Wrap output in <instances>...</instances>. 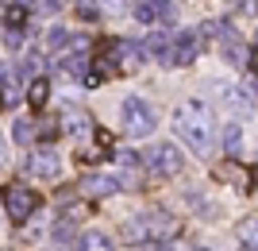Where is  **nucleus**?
<instances>
[{
  "instance_id": "412c9836",
  "label": "nucleus",
  "mask_w": 258,
  "mask_h": 251,
  "mask_svg": "<svg viewBox=\"0 0 258 251\" xmlns=\"http://www.w3.org/2000/svg\"><path fill=\"white\" fill-rule=\"evenodd\" d=\"M4 23H8V31H20L23 23H27V8H23V4H12V8L4 12Z\"/></svg>"
},
{
  "instance_id": "ddd939ff",
  "label": "nucleus",
  "mask_w": 258,
  "mask_h": 251,
  "mask_svg": "<svg viewBox=\"0 0 258 251\" xmlns=\"http://www.w3.org/2000/svg\"><path fill=\"white\" fill-rule=\"evenodd\" d=\"M239 247L243 251H258V217H247L239 224Z\"/></svg>"
},
{
  "instance_id": "7ed1b4c3",
  "label": "nucleus",
  "mask_w": 258,
  "mask_h": 251,
  "mask_svg": "<svg viewBox=\"0 0 258 251\" xmlns=\"http://www.w3.org/2000/svg\"><path fill=\"white\" fill-rule=\"evenodd\" d=\"M143 163L151 166L154 174H162V178H173V174H181L185 159H181V151H177L173 143H151V151L143 155Z\"/></svg>"
},
{
  "instance_id": "423d86ee",
  "label": "nucleus",
  "mask_w": 258,
  "mask_h": 251,
  "mask_svg": "<svg viewBox=\"0 0 258 251\" xmlns=\"http://www.w3.org/2000/svg\"><path fill=\"white\" fill-rule=\"evenodd\" d=\"M23 174L54 182V178L62 174V163H58V155H54V151H39V155H27V159H23Z\"/></svg>"
},
{
  "instance_id": "f03ea898",
  "label": "nucleus",
  "mask_w": 258,
  "mask_h": 251,
  "mask_svg": "<svg viewBox=\"0 0 258 251\" xmlns=\"http://www.w3.org/2000/svg\"><path fill=\"white\" fill-rule=\"evenodd\" d=\"M201 55V31H181L170 39V51L158 58L162 66H193Z\"/></svg>"
},
{
  "instance_id": "6e6552de",
  "label": "nucleus",
  "mask_w": 258,
  "mask_h": 251,
  "mask_svg": "<svg viewBox=\"0 0 258 251\" xmlns=\"http://www.w3.org/2000/svg\"><path fill=\"white\" fill-rule=\"evenodd\" d=\"M104 66H119V70H127V74H131V70H139V66H143V46L119 39V43L108 46V62Z\"/></svg>"
},
{
  "instance_id": "9d476101",
  "label": "nucleus",
  "mask_w": 258,
  "mask_h": 251,
  "mask_svg": "<svg viewBox=\"0 0 258 251\" xmlns=\"http://www.w3.org/2000/svg\"><path fill=\"white\" fill-rule=\"evenodd\" d=\"M147 232H151V240L166 243V240H173V236H177V220H173L170 213H162V209H154L151 217H147Z\"/></svg>"
},
{
  "instance_id": "f3484780",
  "label": "nucleus",
  "mask_w": 258,
  "mask_h": 251,
  "mask_svg": "<svg viewBox=\"0 0 258 251\" xmlns=\"http://www.w3.org/2000/svg\"><path fill=\"white\" fill-rule=\"evenodd\" d=\"M77 251H112V240H108L104 232H85L77 240Z\"/></svg>"
},
{
  "instance_id": "aec40b11",
  "label": "nucleus",
  "mask_w": 258,
  "mask_h": 251,
  "mask_svg": "<svg viewBox=\"0 0 258 251\" xmlns=\"http://www.w3.org/2000/svg\"><path fill=\"white\" fill-rule=\"evenodd\" d=\"M66 43H70V31H66V27H58V23H54L50 31H46V46H50L54 55H62V51H66Z\"/></svg>"
},
{
  "instance_id": "a211bd4d",
  "label": "nucleus",
  "mask_w": 258,
  "mask_h": 251,
  "mask_svg": "<svg viewBox=\"0 0 258 251\" xmlns=\"http://www.w3.org/2000/svg\"><path fill=\"white\" fill-rule=\"evenodd\" d=\"M224 147H227V155L243 151V128H239V124H227L224 128Z\"/></svg>"
},
{
  "instance_id": "9b49d317",
  "label": "nucleus",
  "mask_w": 258,
  "mask_h": 251,
  "mask_svg": "<svg viewBox=\"0 0 258 251\" xmlns=\"http://www.w3.org/2000/svg\"><path fill=\"white\" fill-rule=\"evenodd\" d=\"M216 93L224 97L227 109H235V112H250L254 109V101H250L247 89H239V85H227V81H216Z\"/></svg>"
},
{
  "instance_id": "c756f323",
  "label": "nucleus",
  "mask_w": 258,
  "mask_h": 251,
  "mask_svg": "<svg viewBox=\"0 0 258 251\" xmlns=\"http://www.w3.org/2000/svg\"><path fill=\"white\" fill-rule=\"evenodd\" d=\"M0 159H4V139H0Z\"/></svg>"
},
{
  "instance_id": "7c9ffc66",
  "label": "nucleus",
  "mask_w": 258,
  "mask_h": 251,
  "mask_svg": "<svg viewBox=\"0 0 258 251\" xmlns=\"http://www.w3.org/2000/svg\"><path fill=\"white\" fill-rule=\"evenodd\" d=\"M0 109H4V97H0Z\"/></svg>"
},
{
  "instance_id": "f257e3e1",
  "label": "nucleus",
  "mask_w": 258,
  "mask_h": 251,
  "mask_svg": "<svg viewBox=\"0 0 258 251\" xmlns=\"http://www.w3.org/2000/svg\"><path fill=\"white\" fill-rule=\"evenodd\" d=\"M173 128L201 159H208L216 147V112L208 101H185L181 109L173 112Z\"/></svg>"
},
{
  "instance_id": "39448f33",
  "label": "nucleus",
  "mask_w": 258,
  "mask_h": 251,
  "mask_svg": "<svg viewBox=\"0 0 258 251\" xmlns=\"http://www.w3.org/2000/svg\"><path fill=\"white\" fill-rule=\"evenodd\" d=\"M4 209H8V217L16 220V224H23V220L39 209V193L27 189V186H4Z\"/></svg>"
},
{
  "instance_id": "1a4fd4ad",
  "label": "nucleus",
  "mask_w": 258,
  "mask_h": 251,
  "mask_svg": "<svg viewBox=\"0 0 258 251\" xmlns=\"http://www.w3.org/2000/svg\"><path fill=\"white\" fill-rule=\"evenodd\" d=\"M170 16H173V4H170V0H139V4H135V20L147 23V27L170 20Z\"/></svg>"
},
{
  "instance_id": "4468645a",
  "label": "nucleus",
  "mask_w": 258,
  "mask_h": 251,
  "mask_svg": "<svg viewBox=\"0 0 258 251\" xmlns=\"http://www.w3.org/2000/svg\"><path fill=\"white\" fill-rule=\"evenodd\" d=\"M119 236H123V243H143V240H151V232H147V217H135V220H127Z\"/></svg>"
},
{
  "instance_id": "c85d7f7f",
  "label": "nucleus",
  "mask_w": 258,
  "mask_h": 251,
  "mask_svg": "<svg viewBox=\"0 0 258 251\" xmlns=\"http://www.w3.org/2000/svg\"><path fill=\"white\" fill-rule=\"evenodd\" d=\"M247 62H250V70H254V74H258V46H254V51H250V55H247Z\"/></svg>"
},
{
  "instance_id": "393cba45",
  "label": "nucleus",
  "mask_w": 258,
  "mask_h": 251,
  "mask_svg": "<svg viewBox=\"0 0 258 251\" xmlns=\"http://www.w3.org/2000/svg\"><path fill=\"white\" fill-rule=\"evenodd\" d=\"M39 70H43V58H39V55L31 51V55L23 58V74H39Z\"/></svg>"
},
{
  "instance_id": "5701e85b",
  "label": "nucleus",
  "mask_w": 258,
  "mask_h": 251,
  "mask_svg": "<svg viewBox=\"0 0 258 251\" xmlns=\"http://www.w3.org/2000/svg\"><path fill=\"white\" fill-rule=\"evenodd\" d=\"M77 16H81V20H97V16H100L97 0H77Z\"/></svg>"
},
{
  "instance_id": "0eeeda50",
  "label": "nucleus",
  "mask_w": 258,
  "mask_h": 251,
  "mask_svg": "<svg viewBox=\"0 0 258 251\" xmlns=\"http://www.w3.org/2000/svg\"><path fill=\"white\" fill-rule=\"evenodd\" d=\"M212 178H216V182H231V186H235L239 193H250V189H254V174H250L247 166L231 163V159L216 166V170H212Z\"/></svg>"
},
{
  "instance_id": "6ab92c4d",
  "label": "nucleus",
  "mask_w": 258,
  "mask_h": 251,
  "mask_svg": "<svg viewBox=\"0 0 258 251\" xmlns=\"http://www.w3.org/2000/svg\"><path fill=\"white\" fill-rule=\"evenodd\" d=\"M62 128H70V131H89V128H93V120H89L85 112L70 109V112H66V116H62Z\"/></svg>"
},
{
  "instance_id": "bb28decb",
  "label": "nucleus",
  "mask_w": 258,
  "mask_h": 251,
  "mask_svg": "<svg viewBox=\"0 0 258 251\" xmlns=\"http://www.w3.org/2000/svg\"><path fill=\"white\" fill-rule=\"evenodd\" d=\"M116 159H119V163H123V166H135V163H139V155H135V151H119Z\"/></svg>"
},
{
  "instance_id": "20e7f679",
  "label": "nucleus",
  "mask_w": 258,
  "mask_h": 251,
  "mask_svg": "<svg viewBox=\"0 0 258 251\" xmlns=\"http://www.w3.org/2000/svg\"><path fill=\"white\" fill-rule=\"evenodd\" d=\"M119 116H123V131H131V135H151L154 131V112L143 97H127Z\"/></svg>"
},
{
  "instance_id": "2eb2a0df",
  "label": "nucleus",
  "mask_w": 258,
  "mask_h": 251,
  "mask_svg": "<svg viewBox=\"0 0 258 251\" xmlns=\"http://www.w3.org/2000/svg\"><path fill=\"white\" fill-rule=\"evenodd\" d=\"M89 217V201H66L62 209H58V220L62 224H77V220Z\"/></svg>"
},
{
  "instance_id": "4be33fe9",
  "label": "nucleus",
  "mask_w": 258,
  "mask_h": 251,
  "mask_svg": "<svg viewBox=\"0 0 258 251\" xmlns=\"http://www.w3.org/2000/svg\"><path fill=\"white\" fill-rule=\"evenodd\" d=\"M12 135H16V143H23V147H27V143L35 139V124H31V120H20Z\"/></svg>"
},
{
  "instance_id": "dca6fc26",
  "label": "nucleus",
  "mask_w": 258,
  "mask_h": 251,
  "mask_svg": "<svg viewBox=\"0 0 258 251\" xmlns=\"http://www.w3.org/2000/svg\"><path fill=\"white\" fill-rule=\"evenodd\" d=\"M27 101H31V109H43L46 101H50V81H46V77H35L31 85H27Z\"/></svg>"
},
{
  "instance_id": "f8f14e48",
  "label": "nucleus",
  "mask_w": 258,
  "mask_h": 251,
  "mask_svg": "<svg viewBox=\"0 0 258 251\" xmlns=\"http://www.w3.org/2000/svg\"><path fill=\"white\" fill-rule=\"evenodd\" d=\"M77 189H85V201L89 197H108V193L119 189V178H112V174H85V182H81Z\"/></svg>"
},
{
  "instance_id": "a878e982",
  "label": "nucleus",
  "mask_w": 258,
  "mask_h": 251,
  "mask_svg": "<svg viewBox=\"0 0 258 251\" xmlns=\"http://www.w3.org/2000/svg\"><path fill=\"white\" fill-rule=\"evenodd\" d=\"M235 8L243 12V16H254V12H258V4H254V0H235Z\"/></svg>"
},
{
  "instance_id": "cd10ccee",
  "label": "nucleus",
  "mask_w": 258,
  "mask_h": 251,
  "mask_svg": "<svg viewBox=\"0 0 258 251\" xmlns=\"http://www.w3.org/2000/svg\"><path fill=\"white\" fill-rule=\"evenodd\" d=\"M62 4H66V0H43L39 8H43V12H58V8H62Z\"/></svg>"
},
{
  "instance_id": "b1692460",
  "label": "nucleus",
  "mask_w": 258,
  "mask_h": 251,
  "mask_svg": "<svg viewBox=\"0 0 258 251\" xmlns=\"http://www.w3.org/2000/svg\"><path fill=\"white\" fill-rule=\"evenodd\" d=\"M58 128H62V124H58V120H46V124H35V135H39V139H54V135H58Z\"/></svg>"
}]
</instances>
